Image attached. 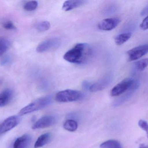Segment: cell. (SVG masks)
<instances>
[{
  "label": "cell",
  "instance_id": "6",
  "mask_svg": "<svg viewBox=\"0 0 148 148\" xmlns=\"http://www.w3.org/2000/svg\"><path fill=\"white\" fill-rule=\"evenodd\" d=\"M113 79L112 74H107L97 82L91 85L89 90L91 92H97L103 90L110 84Z\"/></svg>",
  "mask_w": 148,
  "mask_h": 148
},
{
  "label": "cell",
  "instance_id": "12",
  "mask_svg": "<svg viewBox=\"0 0 148 148\" xmlns=\"http://www.w3.org/2000/svg\"><path fill=\"white\" fill-rule=\"evenodd\" d=\"M87 1L84 0H70L64 2L62 9L65 12H68L85 5Z\"/></svg>",
  "mask_w": 148,
  "mask_h": 148
},
{
  "label": "cell",
  "instance_id": "21",
  "mask_svg": "<svg viewBox=\"0 0 148 148\" xmlns=\"http://www.w3.org/2000/svg\"><path fill=\"white\" fill-rule=\"evenodd\" d=\"M38 6V2L35 1H30L27 2L24 5V8L26 11L31 12V11L36 10Z\"/></svg>",
  "mask_w": 148,
  "mask_h": 148
},
{
  "label": "cell",
  "instance_id": "29",
  "mask_svg": "<svg viewBox=\"0 0 148 148\" xmlns=\"http://www.w3.org/2000/svg\"><path fill=\"white\" fill-rule=\"evenodd\" d=\"M148 12V6L147 5L142 10L141 12V15L142 16H145V15H147Z\"/></svg>",
  "mask_w": 148,
  "mask_h": 148
},
{
  "label": "cell",
  "instance_id": "19",
  "mask_svg": "<svg viewBox=\"0 0 148 148\" xmlns=\"http://www.w3.org/2000/svg\"><path fill=\"white\" fill-rule=\"evenodd\" d=\"M10 42L6 39H0V57L7 51L10 47Z\"/></svg>",
  "mask_w": 148,
  "mask_h": 148
},
{
  "label": "cell",
  "instance_id": "30",
  "mask_svg": "<svg viewBox=\"0 0 148 148\" xmlns=\"http://www.w3.org/2000/svg\"><path fill=\"white\" fill-rule=\"evenodd\" d=\"M139 148H148V147L145 145L142 144H140V145H139Z\"/></svg>",
  "mask_w": 148,
  "mask_h": 148
},
{
  "label": "cell",
  "instance_id": "8",
  "mask_svg": "<svg viewBox=\"0 0 148 148\" xmlns=\"http://www.w3.org/2000/svg\"><path fill=\"white\" fill-rule=\"evenodd\" d=\"M20 120V118L17 116H11L5 119L0 124V135L6 133L16 127Z\"/></svg>",
  "mask_w": 148,
  "mask_h": 148
},
{
  "label": "cell",
  "instance_id": "5",
  "mask_svg": "<svg viewBox=\"0 0 148 148\" xmlns=\"http://www.w3.org/2000/svg\"><path fill=\"white\" fill-rule=\"evenodd\" d=\"M61 43L62 40L60 38H53L48 39L40 44L36 50L38 53L49 51L58 48L61 45Z\"/></svg>",
  "mask_w": 148,
  "mask_h": 148
},
{
  "label": "cell",
  "instance_id": "23",
  "mask_svg": "<svg viewBox=\"0 0 148 148\" xmlns=\"http://www.w3.org/2000/svg\"><path fill=\"white\" fill-rule=\"evenodd\" d=\"M117 10V7L115 5H110L106 8L104 10V14L106 15H110L116 12Z\"/></svg>",
  "mask_w": 148,
  "mask_h": 148
},
{
  "label": "cell",
  "instance_id": "25",
  "mask_svg": "<svg viewBox=\"0 0 148 148\" xmlns=\"http://www.w3.org/2000/svg\"><path fill=\"white\" fill-rule=\"evenodd\" d=\"M138 125L139 127L142 128L143 130L146 131V132H148V125L147 122L143 119H140L138 121Z\"/></svg>",
  "mask_w": 148,
  "mask_h": 148
},
{
  "label": "cell",
  "instance_id": "31",
  "mask_svg": "<svg viewBox=\"0 0 148 148\" xmlns=\"http://www.w3.org/2000/svg\"><path fill=\"white\" fill-rule=\"evenodd\" d=\"M2 80H1L0 79V86L1 85V84H2Z\"/></svg>",
  "mask_w": 148,
  "mask_h": 148
},
{
  "label": "cell",
  "instance_id": "18",
  "mask_svg": "<svg viewBox=\"0 0 148 148\" xmlns=\"http://www.w3.org/2000/svg\"><path fill=\"white\" fill-rule=\"evenodd\" d=\"M78 124L76 120L73 119H67L64 124L65 130L70 132H74L77 130Z\"/></svg>",
  "mask_w": 148,
  "mask_h": 148
},
{
  "label": "cell",
  "instance_id": "20",
  "mask_svg": "<svg viewBox=\"0 0 148 148\" xmlns=\"http://www.w3.org/2000/svg\"><path fill=\"white\" fill-rule=\"evenodd\" d=\"M148 64V59L145 58L140 60L135 63V66L137 71H142L145 70L147 67Z\"/></svg>",
  "mask_w": 148,
  "mask_h": 148
},
{
  "label": "cell",
  "instance_id": "9",
  "mask_svg": "<svg viewBox=\"0 0 148 148\" xmlns=\"http://www.w3.org/2000/svg\"><path fill=\"white\" fill-rule=\"evenodd\" d=\"M120 22V20L119 18H108L99 22L97 27L99 30L102 31H110L116 28Z\"/></svg>",
  "mask_w": 148,
  "mask_h": 148
},
{
  "label": "cell",
  "instance_id": "15",
  "mask_svg": "<svg viewBox=\"0 0 148 148\" xmlns=\"http://www.w3.org/2000/svg\"><path fill=\"white\" fill-rule=\"evenodd\" d=\"M135 91H136L133 90H130L128 91V92H126L124 95H123L122 97L115 100L112 103V105L113 106L117 107L123 104L131 97Z\"/></svg>",
  "mask_w": 148,
  "mask_h": 148
},
{
  "label": "cell",
  "instance_id": "11",
  "mask_svg": "<svg viewBox=\"0 0 148 148\" xmlns=\"http://www.w3.org/2000/svg\"><path fill=\"white\" fill-rule=\"evenodd\" d=\"M32 139V137L28 134L23 135L15 140L13 148H27L31 144Z\"/></svg>",
  "mask_w": 148,
  "mask_h": 148
},
{
  "label": "cell",
  "instance_id": "16",
  "mask_svg": "<svg viewBox=\"0 0 148 148\" xmlns=\"http://www.w3.org/2000/svg\"><path fill=\"white\" fill-rule=\"evenodd\" d=\"M132 34L130 32L123 33L119 34L115 38V43L117 45H122L131 38Z\"/></svg>",
  "mask_w": 148,
  "mask_h": 148
},
{
  "label": "cell",
  "instance_id": "13",
  "mask_svg": "<svg viewBox=\"0 0 148 148\" xmlns=\"http://www.w3.org/2000/svg\"><path fill=\"white\" fill-rule=\"evenodd\" d=\"M14 92L12 90L5 89L0 93V107L8 104L12 99Z\"/></svg>",
  "mask_w": 148,
  "mask_h": 148
},
{
  "label": "cell",
  "instance_id": "24",
  "mask_svg": "<svg viewBox=\"0 0 148 148\" xmlns=\"http://www.w3.org/2000/svg\"><path fill=\"white\" fill-rule=\"evenodd\" d=\"M2 25H3V27L6 30H12L16 29V27L12 21H10L4 22Z\"/></svg>",
  "mask_w": 148,
  "mask_h": 148
},
{
  "label": "cell",
  "instance_id": "1",
  "mask_svg": "<svg viewBox=\"0 0 148 148\" xmlns=\"http://www.w3.org/2000/svg\"><path fill=\"white\" fill-rule=\"evenodd\" d=\"M93 53L91 47L87 43H78L64 55V59L72 64H82L88 62Z\"/></svg>",
  "mask_w": 148,
  "mask_h": 148
},
{
  "label": "cell",
  "instance_id": "17",
  "mask_svg": "<svg viewBox=\"0 0 148 148\" xmlns=\"http://www.w3.org/2000/svg\"><path fill=\"white\" fill-rule=\"evenodd\" d=\"M100 148H123L119 141L115 140H109L102 143Z\"/></svg>",
  "mask_w": 148,
  "mask_h": 148
},
{
  "label": "cell",
  "instance_id": "2",
  "mask_svg": "<svg viewBox=\"0 0 148 148\" xmlns=\"http://www.w3.org/2000/svg\"><path fill=\"white\" fill-rule=\"evenodd\" d=\"M140 83L138 80L130 78L125 79L112 88L111 91V95L112 97H116L130 90L136 91Z\"/></svg>",
  "mask_w": 148,
  "mask_h": 148
},
{
  "label": "cell",
  "instance_id": "4",
  "mask_svg": "<svg viewBox=\"0 0 148 148\" xmlns=\"http://www.w3.org/2000/svg\"><path fill=\"white\" fill-rule=\"evenodd\" d=\"M84 95L76 90H64L59 92L55 96V100L60 103H67L79 101L83 99Z\"/></svg>",
  "mask_w": 148,
  "mask_h": 148
},
{
  "label": "cell",
  "instance_id": "28",
  "mask_svg": "<svg viewBox=\"0 0 148 148\" xmlns=\"http://www.w3.org/2000/svg\"><path fill=\"white\" fill-rule=\"evenodd\" d=\"M90 82L87 80H84L82 83V86L83 89L86 90H89V88L91 86Z\"/></svg>",
  "mask_w": 148,
  "mask_h": 148
},
{
  "label": "cell",
  "instance_id": "10",
  "mask_svg": "<svg viewBox=\"0 0 148 148\" xmlns=\"http://www.w3.org/2000/svg\"><path fill=\"white\" fill-rule=\"evenodd\" d=\"M56 122L55 117L52 116H46L39 119L33 125V130L44 129L53 125Z\"/></svg>",
  "mask_w": 148,
  "mask_h": 148
},
{
  "label": "cell",
  "instance_id": "7",
  "mask_svg": "<svg viewBox=\"0 0 148 148\" xmlns=\"http://www.w3.org/2000/svg\"><path fill=\"white\" fill-rule=\"evenodd\" d=\"M148 45H142L136 47L127 52L128 60L132 61L139 59L148 53Z\"/></svg>",
  "mask_w": 148,
  "mask_h": 148
},
{
  "label": "cell",
  "instance_id": "3",
  "mask_svg": "<svg viewBox=\"0 0 148 148\" xmlns=\"http://www.w3.org/2000/svg\"><path fill=\"white\" fill-rule=\"evenodd\" d=\"M52 102V97L51 96H47L40 98L22 108L19 112V115L21 116H24L28 113L44 109L45 107L51 105Z\"/></svg>",
  "mask_w": 148,
  "mask_h": 148
},
{
  "label": "cell",
  "instance_id": "14",
  "mask_svg": "<svg viewBox=\"0 0 148 148\" xmlns=\"http://www.w3.org/2000/svg\"><path fill=\"white\" fill-rule=\"evenodd\" d=\"M52 138V135L51 133H46L40 136L34 144L35 148H40L48 143Z\"/></svg>",
  "mask_w": 148,
  "mask_h": 148
},
{
  "label": "cell",
  "instance_id": "26",
  "mask_svg": "<svg viewBox=\"0 0 148 148\" xmlns=\"http://www.w3.org/2000/svg\"><path fill=\"white\" fill-rule=\"evenodd\" d=\"M12 59L9 56H6L1 60V64L2 66L8 65L11 63Z\"/></svg>",
  "mask_w": 148,
  "mask_h": 148
},
{
  "label": "cell",
  "instance_id": "27",
  "mask_svg": "<svg viewBox=\"0 0 148 148\" xmlns=\"http://www.w3.org/2000/svg\"><path fill=\"white\" fill-rule=\"evenodd\" d=\"M148 16H146L140 25V27L143 31H146L148 29Z\"/></svg>",
  "mask_w": 148,
  "mask_h": 148
},
{
  "label": "cell",
  "instance_id": "22",
  "mask_svg": "<svg viewBox=\"0 0 148 148\" xmlns=\"http://www.w3.org/2000/svg\"><path fill=\"white\" fill-rule=\"evenodd\" d=\"M51 24L48 21H44L38 23L36 25V28L40 32H45L50 29Z\"/></svg>",
  "mask_w": 148,
  "mask_h": 148
}]
</instances>
